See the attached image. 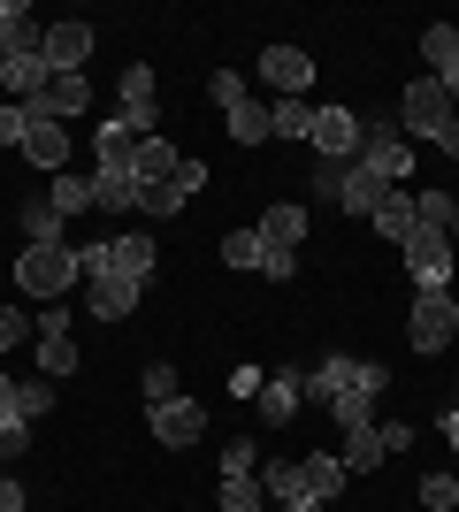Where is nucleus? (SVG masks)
Returning a JSON list of instances; mask_svg holds the SVG:
<instances>
[{"mask_svg": "<svg viewBox=\"0 0 459 512\" xmlns=\"http://www.w3.org/2000/svg\"><path fill=\"white\" fill-rule=\"evenodd\" d=\"M77 276H85V268H77L69 245H23V253H16V291H23V299H39V306H54Z\"/></svg>", "mask_w": 459, "mask_h": 512, "instance_id": "1", "label": "nucleus"}, {"mask_svg": "<svg viewBox=\"0 0 459 512\" xmlns=\"http://www.w3.org/2000/svg\"><path fill=\"white\" fill-rule=\"evenodd\" d=\"M444 123H459V100L437 77H414L406 100H398V138H406V146H414V138H444Z\"/></svg>", "mask_w": 459, "mask_h": 512, "instance_id": "2", "label": "nucleus"}, {"mask_svg": "<svg viewBox=\"0 0 459 512\" xmlns=\"http://www.w3.org/2000/svg\"><path fill=\"white\" fill-rule=\"evenodd\" d=\"M383 383H391V367L383 360H352V383L337 390V398H329V421L345 428H375V398H383Z\"/></svg>", "mask_w": 459, "mask_h": 512, "instance_id": "3", "label": "nucleus"}, {"mask_svg": "<svg viewBox=\"0 0 459 512\" xmlns=\"http://www.w3.org/2000/svg\"><path fill=\"white\" fill-rule=\"evenodd\" d=\"M406 444H414V421H375V428H352L337 459H345V474H375L391 451H406Z\"/></svg>", "mask_w": 459, "mask_h": 512, "instance_id": "4", "label": "nucleus"}, {"mask_svg": "<svg viewBox=\"0 0 459 512\" xmlns=\"http://www.w3.org/2000/svg\"><path fill=\"white\" fill-rule=\"evenodd\" d=\"M360 138H368V123H360L352 107H314V138H306V146L322 153V161L352 169V161H360Z\"/></svg>", "mask_w": 459, "mask_h": 512, "instance_id": "5", "label": "nucleus"}, {"mask_svg": "<svg viewBox=\"0 0 459 512\" xmlns=\"http://www.w3.org/2000/svg\"><path fill=\"white\" fill-rule=\"evenodd\" d=\"M414 352H444L459 337V299L452 291H414V321H406Z\"/></svg>", "mask_w": 459, "mask_h": 512, "instance_id": "6", "label": "nucleus"}, {"mask_svg": "<svg viewBox=\"0 0 459 512\" xmlns=\"http://www.w3.org/2000/svg\"><path fill=\"white\" fill-rule=\"evenodd\" d=\"M398 253H406V268H414V291H452V237H444V230L421 222Z\"/></svg>", "mask_w": 459, "mask_h": 512, "instance_id": "7", "label": "nucleus"}, {"mask_svg": "<svg viewBox=\"0 0 459 512\" xmlns=\"http://www.w3.org/2000/svg\"><path fill=\"white\" fill-rule=\"evenodd\" d=\"M360 169L383 176V184H406V176H414V146L398 138V123H368V138H360Z\"/></svg>", "mask_w": 459, "mask_h": 512, "instance_id": "8", "label": "nucleus"}, {"mask_svg": "<svg viewBox=\"0 0 459 512\" xmlns=\"http://www.w3.org/2000/svg\"><path fill=\"white\" fill-rule=\"evenodd\" d=\"M115 115H123L131 138H161V92H153V69L146 62L123 69V107H115Z\"/></svg>", "mask_w": 459, "mask_h": 512, "instance_id": "9", "label": "nucleus"}, {"mask_svg": "<svg viewBox=\"0 0 459 512\" xmlns=\"http://www.w3.org/2000/svg\"><path fill=\"white\" fill-rule=\"evenodd\" d=\"M138 299H146V283L115 276V268H85V306H92V321H123V314H138Z\"/></svg>", "mask_w": 459, "mask_h": 512, "instance_id": "10", "label": "nucleus"}, {"mask_svg": "<svg viewBox=\"0 0 459 512\" xmlns=\"http://www.w3.org/2000/svg\"><path fill=\"white\" fill-rule=\"evenodd\" d=\"M146 428L161 436L169 451H184V444H199L207 436V406L199 398H169V406H146Z\"/></svg>", "mask_w": 459, "mask_h": 512, "instance_id": "11", "label": "nucleus"}, {"mask_svg": "<svg viewBox=\"0 0 459 512\" xmlns=\"http://www.w3.org/2000/svg\"><path fill=\"white\" fill-rule=\"evenodd\" d=\"M31 344H39V367L54 375V383L77 375V337H69V314H62V306H46V314H39V337H31Z\"/></svg>", "mask_w": 459, "mask_h": 512, "instance_id": "12", "label": "nucleus"}, {"mask_svg": "<svg viewBox=\"0 0 459 512\" xmlns=\"http://www.w3.org/2000/svg\"><path fill=\"white\" fill-rule=\"evenodd\" d=\"M39 54H46V69H54V77H77V69H85V54H92V23H46Z\"/></svg>", "mask_w": 459, "mask_h": 512, "instance_id": "13", "label": "nucleus"}, {"mask_svg": "<svg viewBox=\"0 0 459 512\" xmlns=\"http://www.w3.org/2000/svg\"><path fill=\"white\" fill-rule=\"evenodd\" d=\"M261 85H276V100H306L314 62H306L299 46H268V54H261Z\"/></svg>", "mask_w": 459, "mask_h": 512, "instance_id": "14", "label": "nucleus"}, {"mask_svg": "<svg viewBox=\"0 0 459 512\" xmlns=\"http://www.w3.org/2000/svg\"><path fill=\"white\" fill-rule=\"evenodd\" d=\"M23 161H39L46 176L69 169V130L54 123V115H39V107H31V130H23Z\"/></svg>", "mask_w": 459, "mask_h": 512, "instance_id": "15", "label": "nucleus"}, {"mask_svg": "<svg viewBox=\"0 0 459 512\" xmlns=\"http://www.w3.org/2000/svg\"><path fill=\"white\" fill-rule=\"evenodd\" d=\"M253 406H261V421H268V428H291V413L306 406V375H299V367H284V375H268Z\"/></svg>", "mask_w": 459, "mask_h": 512, "instance_id": "16", "label": "nucleus"}, {"mask_svg": "<svg viewBox=\"0 0 459 512\" xmlns=\"http://www.w3.org/2000/svg\"><path fill=\"white\" fill-rule=\"evenodd\" d=\"M23 107H39V115H54V123H69V115H85L92 107V85H85V69L77 77H46L39 100H23Z\"/></svg>", "mask_w": 459, "mask_h": 512, "instance_id": "17", "label": "nucleus"}, {"mask_svg": "<svg viewBox=\"0 0 459 512\" xmlns=\"http://www.w3.org/2000/svg\"><path fill=\"white\" fill-rule=\"evenodd\" d=\"M54 413V390L46 383H8L0 375V421H46Z\"/></svg>", "mask_w": 459, "mask_h": 512, "instance_id": "18", "label": "nucleus"}, {"mask_svg": "<svg viewBox=\"0 0 459 512\" xmlns=\"http://www.w3.org/2000/svg\"><path fill=\"white\" fill-rule=\"evenodd\" d=\"M368 222H375V237H391V245H406V237L421 230V214H414V192H406V184H398V192H383V207H375Z\"/></svg>", "mask_w": 459, "mask_h": 512, "instance_id": "19", "label": "nucleus"}, {"mask_svg": "<svg viewBox=\"0 0 459 512\" xmlns=\"http://www.w3.org/2000/svg\"><path fill=\"white\" fill-rule=\"evenodd\" d=\"M383 192H398V184H383V176H368V169H360V161H352V169L337 176V207H345V214H375V207H383Z\"/></svg>", "mask_w": 459, "mask_h": 512, "instance_id": "20", "label": "nucleus"}, {"mask_svg": "<svg viewBox=\"0 0 459 512\" xmlns=\"http://www.w3.org/2000/svg\"><path fill=\"white\" fill-rule=\"evenodd\" d=\"M39 23H31V8H23V0H0V62H8V54H39Z\"/></svg>", "mask_w": 459, "mask_h": 512, "instance_id": "21", "label": "nucleus"}, {"mask_svg": "<svg viewBox=\"0 0 459 512\" xmlns=\"http://www.w3.org/2000/svg\"><path fill=\"white\" fill-rule=\"evenodd\" d=\"M46 77H54V69H46V54H8V62H0V85H8V100H39Z\"/></svg>", "mask_w": 459, "mask_h": 512, "instance_id": "22", "label": "nucleus"}, {"mask_svg": "<svg viewBox=\"0 0 459 512\" xmlns=\"http://www.w3.org/2000/svg\"><path fill=\"white\" fill-rule=\"evenodd\" d=\"M176 161H184V153H176L169 138H138V153H131V169H138V192L169 184V176H176Z\"/></svg>", "mask_w": 459, "mask_h": 512, "instance_id": "23", "label": "nucleus"}, {"mask_svg": "<svg viewBox=\"0 0 459 512\" xmlns=\"http://www.w3.org/2000/svg\"><path fill=\"white\" fill-rule=\"evenodd\" d=\"M108 268H115V276H131V283H146V276H153V237H146V230L108 237Z\"/></svg>", "mask_w": 459, "mask_h": 512, "instance_id": "24", "label": "nucleus"}, {"mask_svg": "<svg viewBox=\"0 0 459 512\" xmlns=\"http://www.w3.org/2000/svg\"><path fill=\"white\" fill-rule=\"evenodd\" d=\"M261 490H268V505H276V512H284V505H299V497H306L299 459H261Z\"/></svg>", "mask_w": 459, "mask_h": 512, "instance_id": "25", "label": "nucleus"}, {"mask_svg": "<svg viewBox=\"0 0 459 512\" xmlns=\"http://www.w3.org/2000/svg\"><path fill=\"white\" fill-rule=\"evenodd\" d=\"M299 474H306V497H322V505L345 490V459H337V451H306Z\"/></svg>", "mask_w": 459, "mask_h": 512, "instance_id": "26", "label": "nucleus"}, {"mask_svg": "<svg viewBox=\"0 0 459 512\" xmlns=\"http://www.w3.org/2000/svg\"><path fill=\"white\" fill-rule=\"evenodd\" d=\"M222 115H230V138H238V146H268V100L245 92V100H230Z\"/></svg>", "mask_w": 459, "mask_h": 512, "instance_id": "27", "label": "nucleus"}, {"mask_svg": "<svg viewBox=\"0 0 459 512\" xmlns=\"http://www.w3.org/2000/svg\"><path fill=\"white\" fill-rule=\"evenodd\" d=\"M46 207L62 214V222H69V214H92V176L62 169V176H54V184H46Z\"/></svg>", "mask_w": 459, "mask_h": 512, "instance_id": "28", "label": "nucleus"}, {"mask_svg": "<svg viewBox=\"0 0 459 512\" xmlns=\"http://www.w3.org/2000/svg\"><path fill=\"white\" fill-rule=\"evenodd\" d=\"M253 230H261L268 245H291V253H299V245H306V207H291V199H284V207H268Z\"/></svg>", "mask_w": 459, "mask_h": 512, "instance_id": "29", "label": "nucleus"}, {"mask_svg": "<svg viewBox=\"0 0 459 512\" xmlns=\"http://www.w3.org/2000/svg\"><path fill=\"white\" fill-rule=\"evenodd\" d=\"M16 222H23V245H62V230H69V222H62L54 207H46V199H23V207H16Z\"/></svg>", "mask_w": 459, "mask_h": 512, "instance_id": "30", "label": "nucleus"}, {"mask_svg": "<svg viewBox=\"0 0 459 512\" xmlns=\"http://www.w3.org/2000/svg\"><path fill=\"white\" fill-rule=\"evenodd\" d=\"M421 62H429V77H444L459 62V23H429L421 31Z\"/></svg>", "mask_w": 459, "mask_h": 512, "instance_id": "31", "label": "nucleus"}, {"mask_svg": "<svg viewBox=\"0 0 459 512\" xmlns=\"http://www.w3.org/2000/svg\"><path fill=\"white\" fill-rule=\"evenodd\" d=\"M268 138H299L306 146V138H314V107L306 100H276L268 107Z\"/></svg>", "mask_w": 459, "mask_h": 512, "instance_id": "32", "label": "nucleus"}, {"mask_svg": "<svg viewBox=\"0 0 459 512\" xmlns=\"http://www.w3.org/2000/svg\"><path fill=\"white\" fill-rule=\"evenodd\" d=\"M222 512H268L261 474H222Z\"/></svg>", "mask_w": 459, "mask_h": 512, "instance_id": "33", "label": "nucleus"}, {"mask_svg": "<svg viewBox=\"0 0 459 512\" xmlns=\"http://www.w3.org/2000/svg\"><path fill=\"white\" fill-rule=\"evenodd\" d=\"M345 383H352V360H345V352H329V360L314 367V375H306V390H314L322 406H329V398H337V390H345Z\"/></svg>", "mask_w": 459, "mask_h": 512, "instance_id": "34", "label": "nucleus"}, {"mask_svg": "<svg viewBox=\"0 0 459 512\" xmlns=\"http://www.w3.org/2000/svg\"><path fill=\"white\" fill-rule=\"evenodd\" d=\"M222 260H230V268H253V276H261V230H230V237H222Z\"/></svg>", "mask_w": 459, "mask_h": 512, "instance_id": "35", "label": "nucleus"}, {"mask_svg": "<svg viewBox=\"0 0 459 512\" xmlns=\"http://www.w3.org/2000/svg\"><path fill=\"white\" fill-rule=\"evenodd\" d=\"M261 276H268V283H291V276H299V253H291V245H268V237H261Z\"/></svg>", "mask_w": 459, "mask_h": 512, "instance_id": "36", "label": "nucleus"}, {"mask_svg": "<svg viewBox=\"0 0 459 512\" xmlns=\"http://www.w3.org/2000/svg\"><path fill=\"white\" fill-rule=\"evenodd\" d=\"M192 207V199L176 192V184H153V192H138V214H161V222H169V214H184Z\"/></svg>", "mask_w": 459, "mask_h": 512, "instance_id": "37", "label": "nucleus"}, {"mask_svg": "<svg viewBox=\"0 0 459 512\" xmlns=\"http://www.w3.org/2000/svg\"><path fill=\"white\" fill-rule=\"evenodd\" d=\"M23 130H31V107H23V100H0V146L23 153Z\"/></svg>", "mask_w": 459, "mask_h": 512, "instance_id": "38", "label": "nucleus"}, {"mask_svg": "<svg viewBox=\"0 0 459 512\" xmlns=\"http://www.w3.org/2000/svg\"><path fill=\"white\" fill-rule=\"evenodd\" d=\"M169 398H184V383H176V367L153 360V367H146V406H169Z\"/></svg>", "mask_w": 459, "mask_h": 512, "instance_id": "39", "label": "nucleus"}, {"mask_svg": "<svg viewBox=\"0 0 459 512\" xmlns=\"http://www.w3.org/2000/svg\"><path fill=\"white\" fill-rule=\"evenodd\" d=\"M414 214L429 230H452V192H414Z\"/></svg>", "mask_w": 459, "mask_h": 512, "instance_id": "40", "label": "nucleus"}, {"mask_svg": "<svg viewBox=\"0 0 459 512\" xmlns=\"http://www.w3.org/2000/svg\"><path fill=\"white\" fill-rule=\"evenodd\" d=\"M421 505L429 512H459V482L452 474H429V482H421Z\"/></svg>", "mask_w": 459, "mask_h": 512, "instance_id": "41", "label": "nucleus"}, {"mask_svg": "<svg viewBox=\"0 0 459 512\" xmlns=\"http://www.w3.org/2000/svg\"><path fill=\"white\" fill-rule=\"evenodd\" d=\"M207 176H215V169H207L199 153H184V161H176V176H169V184H176V192H184V199H192V192H207Z\"/></svg>", "mask_w": 459, "mask_h": 512, "instance_id": "42", "label": "nucleus"}, {"mask_svg": "<svg viewBox=\"0 0 459 512\" xmlns=\"http://www.w3.org/2000/svg\"><path fill=\"white\" fill-rule=\"evenodd\" d=\"M245 92H253V85H245L238 69H215V77H207V100H215V107H230V100H245Z\"/></svg>", "mask_w": 459, "mask_h": 512, "instance_id": "43", "label": "nucleus"}, {"mask_svg": "<svg viewBox=\"0 0 459 512\" xmlns=\"http://www.w3.org/2000/svg\"><path fill=\"white\" fill-rule=\"evenodd\" d=\"M222 474H261V444H245V436H238V444L222 451Z\"/></svg>", "mask_w": 459, "mask_h": 512, "instance_id": "44", "label": "nucleus"}, {"mask_svg": "<svg viewBox=\"0 0 459 512\" xmlns=\"http://www.w3.org/2000/svg\"><path fill=\"white\" fill-rule=\"evenodd\" d=\"M31 451V421H0V459H23Z\"/></svg>", "mask_w": 459, "mask_h": 512, "instance_id": "45", "label": "nucleus"}, {"mask_svg": "<svg viewBox=\"0 0 459 512\" xmlns=\"http://www.w3.org/2000/svg\"><path fill=\"white\" fill-rule=\"evenodd\" d=\"M23 337H31V321H23L16 306H0V352H16Z\"/></svg>", "mask_w": 459, "mask_h": 512, "instance_id": "46", "label": "nucleus"}, {"mask_svg": "<svg viewBox=\"0 0 459 512\" xmlns=\"http://www.w3.org/2000/svg\"><path fill=\"white\" fill-rule=\"evenodd\" d=\"M437 436H444V444H452V451H459V390H452V406H444V421H437Z\"/></svg>", "mask_w": 459, "mask_h": 512, "instance_id": "47", "label": "nucleus"}, {"mask_svg": "<svg viewBox=\"0 0 459 512\" xmlns=\"http://www.w3.org/2000/svg\"><path fill=\"white\" fill-rule=\"evenodd\" d=\"M0 512H23V482H8V474H0Z\"/></svg>", "mask_w": 459, "mask_h": 512, "instance_id": "48", "label": "nucleus"}, {"mask_svg": "<svg viewBox=\"0 0 459 512\" xmlns=\"http://www.w3.org/2000/svg\"><path fill=\"white\" fill-rule=\"evenodd\" d=\"M437 146H444V153L459 161V123H444V138H437Z\"/></svg>", "mask_w": 459, "mask_h": 512, "instance_id": "49", "label": "nucleus"}, {"mask_svg": "<svg viewBox=\"0 0 459 512\" xmlns=\"http://www.w3.org/2000/svg\"><path fill=\"white\" fill-rule=\"evenodd\" d=\"M437 85H444V92H452V100H459V62H452V69H444V77H437Z\"/></svg>", "mask_w": 459, "mask_h": 512, "instance_id": "50", "label": "nucleus"}, {"mask_svg": "<svg viewBox=\"0 0 459 512\" xmlns=\"http://www.w3.org/2000/svg\"><path fill=\"white\" fill-rule=\"evenodd\" d=\"M284 512H329V505H322V497H299V505H284Z\"/></svg>", "mask_w": 459, "mask_h": 512, "instance_id": "51", "label": "nucleus"}, {"mask_svg": "<svg viewBox=\"0 0 459 512\" xmlns=\"http://www.w3.org/2000/svg\"><path fill=\"white\" fill-rule=\"evenodd\" d=\"M444 237H452V245H459V199H452V230H444Z\"/></svg>", "mask_w": 459, "mask_h": 512, "instance_id": "52", "label": "nucleus"}]
</instances>
